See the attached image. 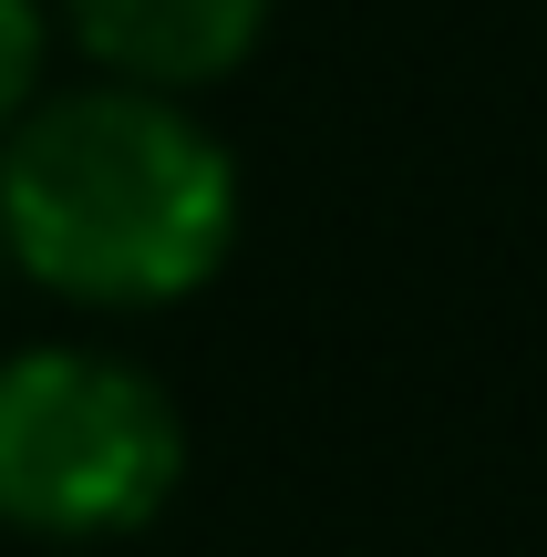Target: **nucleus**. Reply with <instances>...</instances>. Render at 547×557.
I'll list each match as a JSON object with an SVG mask.
<instances>
[{"mask_svg": "<svg viewBox=\"0 0 547 557\" xmlns=\"http://www.w3.org/2000/svg\"><path fill=\"white\" fill-rule=\"evenodd\" d=\"M238 156L176 94L73 83L0 135V278L62 310H176L238 259Z\"/></svg>", "mask_w": 547, "mask_h": 557, "instance_id": "nucleus-1", "label": "nucleus"}, {"mask_svg": "<svg viewBox=\"0 0 547 557\" xmlns=\"http://www.w3.org/2000/svg\"><path fill=\"white\" fill-rule=\"evenodd\" d=\"M186 413L135 351L21 341L0 351V527L41 547H114L176 506Z\"/></svg>", "mask_w": 547, "mask_h": 557, "instance_id": "nucleus-2", "label": "nucleus"}, {"mask_svg": "<svg viewBox=\"0 0 547 557\" xmlns=\"http://www.w3.org/2000/svg\"><path fill=\"white\" fill-rule=\"evenodd\" d=\"M41 11H52V41H73L94 62V83L197 103L207 83H227L269 41L279 0H41Z\"/></svg>", "mask_w": 547, "mask_h": 557, "instance_id": "nucleus-3", "label": "nucleus"}, {"mask_svg": "<svg viewBox=\"0 0 547 557\" xmlns=\"http://www.w3.org/2000/svg\"><path fill=\"white\" fill-rule=\"evenodd\" d=\"M41 73H52V11L41 0H0V135L41 103Z\"/></svg>", "mask_w": 547, "mask_h": 557, "instance_id": "nucleus-4", "label": "nucleus"}]
</instances>
